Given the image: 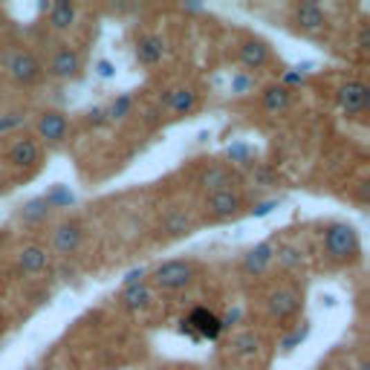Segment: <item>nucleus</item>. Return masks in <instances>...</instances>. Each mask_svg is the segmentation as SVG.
<instances>
[{"label":"nucleus","instance_id":"nucleus-17","mask_svg":"<svg viewBox=\"0 0 370 370\" xmlns=\"http://www.w3.org/2000/svg\"><path fill=\"white\" fill-rule=\"evenodd\" d=\"M46 266H50V252H46L44 246L32 243V246H24L18 252V269L24 272V275H38V272H44Z\"/></svg>","mask_w":370,"mask_h":370},{"label":"nucleus","instance_id":"nucleus-25","mask_svg":"<svg viewBox=\"0 0 370 370\" xmlns=\"http://www.w3.org/2000/svg\"><path fill=\"white\" fill-rule=\"evenodd\" d=\"M310 333H313V324H310V321H301V324L289 327V330L281 335V342H278L281 353H284V356H289V353H295V350H298L304 342L310 339Z\"/></svg>","mask_w":370,"mask_h":370},{"label":"nucleus","instance_id":"nucleus-29","mask_svg":"<svg viewBox=\"0 0 370 370\" xmlns=\"http://www.w3.org/2000/svg\"><path fill=\"white\" fill-rule=\"evenodd\" d=\"M104 110H107V122H122V119L131 116V110H133V95H131V93H119L116 99H113V104L104 107Z\"/></svg>","mask_w":370,"mask_h":370},{"label":"nucleus","instance_id":"nucleus-11","mask_svg":"<svg viewBox=\"0 0 370 370\" xmlns=\"http://www.w3.org/2000/svg\"><path fill=\"white\" fill-rule=\"evenodd\" d=\"M165 53H168V44H165L163 35H156V32L142 35L136 41V50H133V55H136V61L142 64V67H156V64L165 58Z\"/></svg>","mask_w":370,"mask_h":370},{"label":"nucleus","instance_id":"nucleus-30","mask_svg":"<svg viewBox=\"0 0 370 370\" xmlns=\"http://www.w3.org/2000/svg\"><path fill=\"white\" fill-rule=\"evenodd\" d=\"M252 183L255 185H263V188H272V185H278V174H275V168L266 165V163H255Z\"/></svg>","mask_w":370,"mask_h":370},{"label":"nucleus","instance_id":"nucleus-13","mask_svg":"<svg viewBox=\"0 0 370 370\" xmlns=\"http://www.w3.org/2000/svg\"><path fill=\"white\" fill-rule=\"evenodd\" d=\"M237 183V174L229 165H208L200 174V185L205 194H217V191H232Z\"/></svg>","mask_w":370,"mask_h":370},{"label":"nucleus","instance_id":"nucleus-42","mask_svg":"<svg viewBox=\"0 0 370 370\" xmlns=\"http://www.w3.org/2000/svg\"><path fill=\"white\" fill-rule=\"evenodd\" d=\"M171 93H174V90H163V95H159V107H165V110H168V104H171Z\"/></svg>","mask_w":370,"mask_h":370},{"label":"nucleus","instance_id":"nucleus-32","mask_svg":"<svg viewBox=\"0 0 370 370\" xmlns=\"http://www.w3.org/2000/svg\"><path fill=\"white\" fill-rule=\"evenodd\" d=\"M24 119H26V116L21 113V110H9V113L0 116V133H12L15 127L24 124Z\"/></svg>","mask_w":370,"mask_h":370},{"label":"nucleus","instance_id":"nucleus-20","mask_svg":"<svg viewBox=\"0 0 370 370\" xmlns=\"http://www.w3.org/2000/svg\"><path fill=\"white\" fill-rule=\"evenodd\" d=\"M261 104L266 113H284L293 104V90H286L281 84H269L263 93H261Z\"/></svg>","mask_w":370,"mask_h":370},{"label":"nucleus","instance_id":"nucleus-26","mask_svg":"<svg viewBox=\"0 0 370 370\" xmlns=\"http://www.w3.org/2000/svg\"><path fill=\"white\" fill-rule=\"evenodd\" d=\"M275 261H278L281 269L295 272V269L304 266V252H301L298 246H293V243H284V246L275 249Z\"/></svg>","mask_w":370,"mask_h":370},{"label":"nucleus","instance_id":"nucleus-16","mask_svg":"<svg viewBox=\"0 0 370 370\" xmlns=\"http://www.w3.org/2000/svg\"><path fill=\"white\" fill-rule=\"evenodd\" d=\"M293 18H295L301 32H321L327 26V12L321 9L318 3H313V0H307V3H298L293 9Z\"/></svg>","mask_w":370,"mask_h":370},{"label":"nucleus","instance_id":"nucleus-2","mask_svg":"<svg viewBox=\"0 0 370 370\" xmlns=\"http://www.w3.org/2000/svg\"><path fill=\"white\" fill-rule=\"evenodd\" d=\"M151 281L156 289H163V293H180V289L191 286V281H194L197 275V269L191 261H165V263H159L154 272H148Z\"/></svg>","mask_w":370,"mask_h":370},{"label":"nucleus","instance_id":"nucleus-38","mask_svg":"<svg viewBox=\"0 0 370 370\" xmlns=\"http://www.w3.org/2000/svg\"><path fill=\"white\" fill-rule=\"evenodd\" d=\"M278 84L289 90V87H293V84H304V75H301L298 70H286V73L281 75V82H278Z\"/></svg>","mask_w":370,"mask_h":370},{"label":"nucleus","instance_id":"nucleus-46","mask_svg":"<svg viewBox=\"0 0 370 370\" xmlns=\"http://www.w3.org/2000/svg\"><path fill=\"white\" fill-rule=\"evenodd\" d=\"M0 333H3V324H0Z\"/></svg>","mask_w":370,"mask_h":370},{"label":"nucleus","instance_id":"nucleus-23","mask_svg":"<svg viewBox=\"0 0 370 370\" xmlns=\"http://www.w3.org/2000/svg\"><path fill=\"white\" fill-rule=\"evenodd\" d=\"M50 214H53V208L44 203V197L26 200V203L21 205V212H18L21 223H26V226H41V223H46V217H50Z\"/></svg>","mask_w":370,"mask_h":370},{"label":"nucleus","instance_id":"nucleus-4","mask_svg":"<svg viewBox=\"0 0 370 370\" xmlns=\"http://www.w3.org/2000/svg\"><path fill=\"white\" fill-rule=\"evenodd\" d=\"M35 131L41 142H46L50 148H58L70 136V116L61 113V110H44L35 122Z\"/></svg>","mask_w":370,"mask_h":370},{"label":"nucleus","instance_id":"nucleus-35","mask_svg":"<svg viewBox=\"0 0 370 370\" xmlns=\"http://www.w3.org/2000/svg\"><path fill=\"white\" fill-rule=\"evenodd\" d=\"M145 281H148V269H145V266H133V269H127V272H124V278H122V284H124V286L145 284Z\"/></svg>","mask_w":370,"mask_h":370},{"label":"nucleus","instance_id":"nucleus-28","mask_svg":"<svg viewBox=\"0 0 370 370\" xmlns=\"http://www.w3.org/2000/svg\"><path fill=\"white\" fill-rule=\"evenodd\" d=\"M44 203L50 205V208H70V205H75V194L70 191V185H53L50 191L44 194Z\"/></svg>","mask_w":370,"mask_h":370},{"label":"nucleus","instance_id":"nucleus-12","mask_svg":"<svg viewBox=\"0 0 370 370\" xmlns=\"http://www.w3.org/2000/svg\"><path fill=\"white\" fill-rule=\"evenodd\" d=\"M275 261V243L272 240H261V243H255L246 255H243V272L246 275H263V272L272 266Z\"/></svg>","mask_w":370,"mask_h":370},{"label":"nucleus","instance_id":"nucleus-5","mask_svg":"<svg viewBox=\"0 0 370 370\" xmlns=\"http://www.w3.org/2000/svg\"><path fill=\"white\" fill-rule=\"evenodd\" d=\"M84 70V61H82V53L73 50V46H58L50 58V73L58 82H70V78H78Z\"/></svg>","mask_w":370,"mask_h":370},{"label":"nucleus","instance_id":"nucleus-31","mask_svg":"<svg viewBox=\"0 0 370 370\" xmlns=\"http://www.w3.org/2000/svg\"><path fill=\"white\" fill-rule=\"evenodd\" d=\"M255 90V75L252 73H234L232 75V93L234 95H249Z\"/></svg>","mask_w":370,"mask_h":370},{"label":"nucleus","instance_id":"nucleus-41","mask_svg":"<svg viewBox=\"0 0 370 370\" xmlns=\"http://www.w3.org/2000/svg\"><path fill=\"white\" fill-rule=\"evenodd\" d=\"M183 12H188V15H203V12H205V6H200V3H185V6H183Z\"/></svg>","mask_w":370,"mask_h":370},{"label":"nucleus","instance_id":"nucleus-8","mask_svg":"<svg viewBox=\"0 0 370 370\" xmlns=\"http://www.w3.org/2000/svg\"><path fill=\"white\" fill-rule=\"evenodd\" d=\"M6 159H9L15 168H21V171L38 168V165H41V142L32 139V136L15 139V142L9 145V151H6Z\"/></svg>","mask_w":370,"mask_h":370},{"label":"nucleus","instance_id":"nucleus-44","mask_svg":"<svg viewBox=\"0 0 370 370\" xmlns=\"http://www.w3.org/2000/svg\"><path fill=\"white\" fill-rule=\"evenodd\" d=\"M359 370H367V364H364V362H362V364H359Z\"/></svg>","mask_w":370,"mask_h":370},{"label":"nucleus","instance_id":"nucleus-7","mask_svg":"<svg viewBox=\"0 0 370 370\" xmlns=\"http://www.w3.org/2000/svg\"><path fill=\"white\" fill-rule=\"evenodd\" d=\"M84 243V226L78 220H64L53 229V249L64 257L75 255Z\"/></svg>","mask_w":370,"mask_h":370},{"label":"nucleus","instance_id":"nucleus-22","mask_svg":"<svg viewBox=\"0 0 370 370\" xmlns=\"http://www.w3.org/2000/svg\"><path fill=\"white\" fill-rule=\"evenodd\" d=\"M163 232L168 237H188L191 232H194V220H191L185 212H180V208H174V212H168L163 217Z\"/></svg>","mask_w":370,"mask_h":370},{"label":"nucleus","instance_id":"nucleus-24","mask_svg":"<svg viewBox=\"0 0 370 370\" xmlns=\"http://www.w3.org/2000/svg\"><path fill=\"white\" fill-rule=\"evenodd\" d=\"M197 104H200L197 90L180 87V90H174V93H171V104H168V110H171V113H176V116H188V113H194V110H197Z\"/></svg>","mask_w":370,"mask_h":370},{"label":"nucleus","instance_id":"nucleus-14","mask_svg":"<svg viewBox=\"0 0 370 370\" xmlns=\"http://www.w3.org/2000/svg\"><path fill=\"white\" fill-rule=\"evenodd\" d=\"M301 293L293 286H281L275 289V293L269 295V313L275 315V318H289V315H295L301 310Z\"/></svg>","mask_w":370,"mask_h":370},{"label":"nucleus","instance_id":"nucleus-18","mask_svg":"<svg viewBox=\"0 0 370 370\" xmlns=\"http://www.w3.org/2000/svg\"><path fill=\"white\" fill-rule=\"evenodd\" d=\"M122 307L131 310V313H139V310H148L154 304V286L145 281V284H133V286H124L122 289Z\"/></svg>","mask_w":370,"mask_h":370},{"label":"nucleus","instance_id":"nucleus-9","mask_svg":"<svg viewBox=\"0 0 370 370\" xmlns=\"http://www.w3.org/2000/svg\"><path fill=\"white\" fill-rule=\"evenodd\" d=\"M335 99H339V107L347 116H362L370 102V90L364 82H344L335 93Z\"/></svg>","mask_w":370,"mask_h":370},{"label":"nucleus","instance_id":"nucleus-34","mask_svg":"<svg viewBox=\"0 0 370 370\" xmlns=\"http://www.w3.org/2000/svg\"><path fill=\"white\" fill-rule=\"evenodd\" d=\"M93 70H95V75H99L102 82H110V78H116V64L107 61V58H99V61H95Z\"/></svg>","mask_w":370,"mask_h":370},{"label":"nucleus","instance_id":"nucleus-45","mask_svg":"<svg viewBox=\"0 0 370 370\" xmlns=\"http://www.w3.org/2000/svg\"><path fill=\"white\" fill-rule=\"evenodd\" d=\"M180 370H194V367H180Z\"/></svg>","mask_w":370,"mask_h":370},{"label":"nucleus","instance_id":"nucleus-36","mask_svg":"<svg viewBox=\"0 0 370 370\" xmlns=\"http://www.w3.org/2000/svg\"><path fill=\"white\" fill-rule=\"evenodd\" d=\"M240 321H243V307H232L226 315L220 318V324H223V333H226V330H232V327H237Z\"/></svg>","mask_w":370,"mask_h":370},{"label":"nucleus","instance_id":"nucleus-10","mask_svg":"<svg viewBox=\"0 0 370 370\" xmlns=\"http://www.w3.org/2000/svg\"><path fill=\"white\" fill-rule=\"evenodd\" d=\"M185 318H188L191 330L197 333V339H200V342H217L220 335H223L220 315H214L212 310H205V307H194V310H191Z\"/></svg>","mask_w":370,"mask_h":370},{"label":"nucleus","instance_id":"nucleus-21","mask_svg":"<svg viewBox=\"0 0 370 370\" xmlns=\"http://www.w3.org/2000/svg\"><path fill=\"white\" fill-rule=\"evenodd\" d=\"M229 350H232L234 359H255L257 353H261V335L252 333V330L237 333L234 339L229 342Z\"/></svg>","mask_w":370,"mask_h":370},{"label":"nucleus","instance_id":"nucleus-19","mask_svg":"<svg viewBox=\"0 0 370 370\" xmlns=\"http://www.w3.org/2000/svg\"><path fill=\"white\" fill-rule=\"evenodd\" d=\"M50 18H46V24H50L55 32H70L78 21V6L75 3H67V0H58V3L50 6Z\"/></svg>","mask_w":370,"mask_h":370},{"label":"nucleus","instance_id":"nucleus-1","mask_svg":"<svg viewBox=\"0 0 370 370\" xmlns=\"http://www.w3.org/2000/svg\"><path fill=\"white\" fill-rule=\"evenodd\" d=\"M321 246H324L327 261H333V263H353V261H359V255H362V240H359L356 226L342 223V220L330 223L324 229Z\"/></svg>","mask_w":370,"mask_h":370},{"label":"nucleus","instance_id":"nucleus-37","mask_svg":"<svg viewBox=\"0 0 370 370\" xmlns=\"http://www.w3.org/2000/svg\"><path fill=\"white\" fill-rule=\"evenodd\" d=\"M87 122H90L93 127L107 124V110H104V107H90V110H87Z\"/></svg>","mask_w":370,"mask_h":370},{"label":"nucleus","instance_id":"nucleus-27","mask_svg":"<svg viewBox=\"0 0 370 370\" xmlns=\"http://www.w3.org/2000/svg\"><path fill=\"white\" fill-rule=\"evenodd\" d=\"M226 154H229V163L240 168H255V148L249 142H232Z\"/></svg>","mask_w":370,"mask_h":370},{"label":"nucleus","instance_id":"nucleus-39","mask_svg":"<svg viewBox=\"0 0 370 370\" xmlns=\"http://www.w3.org/2000/svg\"><path fill=\"white\" fill-rule=\"evenodd\" d=\"M176 333H180V335H185V339H191V342H194V344H200L197 333L191 330V324H188V318H180V321H176Z\"/></svg>","mask_w":370,"mask_h":370},{"label":"nucleus","instance_id":"nucleus-15","mask_svg":"<svg viewBox=\"0 0 370 370\" xmlns=\"http://www.w3.org/2000/svg\"><path fill=\"white\" fill-rule=\"evenodd\" d=\"M237 58H240V64H243L246 70H263L266 64L272 61V53H269L266 41H261V38H249V41L240 44Z\"/></svg>","mask_w":370,"mask_h":370},{"label":"nucleus","instance_id":"nucleus-3","mask_svg":"<svg viewBox=\"0 0 370 370\" xmlns=\"http://www.w3.org/2000/svg\"><path fill=\"white\" fill-rule=\"evenodd\" d=\"M6 73H9V78H12L15 84L32 87V84L41 82L44 64L35 58V53H29V50H15V53L6 58Z\"/></svg>","mask_w":370,"mask_h":370},{"label":"nucleus","instance_id":"nucleus-40","mask_svg":"<svg viewBox=\"0 0 370 370\" xmlns=\"http://www.w3.org/2000/svg\"><path fill=\"white\" fill-rule=\"evenodd\" d=\"M367 44H370V29L362 26V32H359V50H367Z\"/></svg>","mask_w":370,"mask_h":370},{"label":"nucleus","instance_id":"nucleus-6","mask_svg":"<svg viewBox=\"0 0 370 370\" xmlns=\"http://www.w3.org/2000/svg\"><path fill=\"white\" fill-rule=\"evenodd\" d=\"M240 208H243V197H240L237 188L205 194V212L212 220H232V217L240 214Z\"/></svg>","mask_w":370,"mask_h":370},{"label":"nucleus","instance_id":"nucleus-43","mask_svg":"<svg viewBox=\"0 0 370 370\" xmlns=\"http://www.w3.org/2000/svg\"><path fill=\"white\" fill-rule=\"evenodd\" d=\"M217 370H234V367H229V364H223V367H217Z\"/></svg>","mask_w":370,"mask_h":370},{"label":"nucleus","instance_id":"nucleus-33","mask_svg":"<svg viewBox=\"0 0 370 370\" xmlns=\"http://www.w3.org/2000/svg\"><path fill=\"white\" fill-rule=\"evenodd\" d=\"M278 208V200H261V203H255L252 208H249V217H255V220H263V217H269L272 212Z\"/></svg>","mask_w":370,"mask_h":370}]
</instances>
